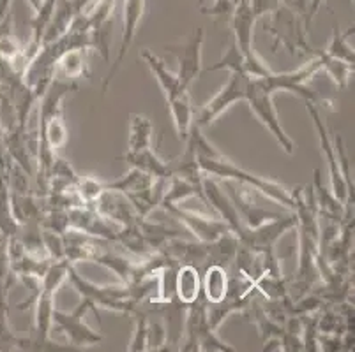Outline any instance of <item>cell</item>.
Instances as JSON below:
<instances>
[{"label": "cell", "mask_w": 355, "mask_h": 352, "mask_svg": "<svg viewBox=\"0 0 355 352\" xmlns=\"http://www.w3.org/2000/svg\"><path fill=\"white\" fill-rule=\"evenodd\" d=\"M145 8H147L145 0H124V25H122L121 46H119V53L115 57L114 64H112V69L108 71L106 77L103 80V92H106L108 86L112 85L115 74L121 71L129 48L133 46L138 27H140V21L145 15Z\"/></svg>", "instance_id": "11"}, {"label": "cell", "mask_w": 355, "mask_h": 352, "mask_svg": "<svg viewBox=\"0 0 355 352\" xmlns=\"http://www.w3.org/2000/svg\"><path fill=\"white\" fill-rule=\"evenodd\" d=\"M74 190L78 192L82 201L90 206V205H94V203L98 201L99 196L105 192V182L98 180L96 176L85 174V176H80L76 185H74Z\"/></svg>", "instance_id": "27"}, {"label": "cell", "mask_w": 355, "mask_h": 352, "mask_svg": "<svg viewBox=\"0 0 355 352\" xmlns=\"http://www.w3.org/2000/svg\"><path fill=\"white\" fill-rule=\"evenodd\" d=\"M41 145L50 148L51 151H57L67 143V127L64 122V116H55L48 120L43 127H40Z\"/></svg>", "instance_id": "24"}, {"label": "cell", "mask_w": 355, "mask_h": 352, "mask_svg": "<svg viewBox=\"0 0 355 352\" xmlns=\"http://www.w3.org/2000/svg\"><path fill=\"white\" fill-rule=\"evenodd\" d=\"M272 99L274 93H270L266 86L261 85L258 77H250L246 99L244 101L250 104L251 113L257 116V120L276 138L277 145L283 148V151L292 155L295 151V143H293L292 138L283 129L282 120H279L276 108H274Z\"/></svg>", "instance_id": "5"}, {"label": "cell", "mask_w": 355, "mask_h": 352, "mask_svg": "<svg viewBox=\"0 0 355 352\" xmlns=\"http://www.w3.org/2000/svg\"><path fill=\"white\" fill-rule=\"evenodd\" d=\"M306 102V109H308L309 116H311L313 125L316 129V136H318V143H320V151L324 155L325 163L329 167V180H331V192L334 194V198L345 206L347 212H354V192L348 189V183L345 180L343 173H341L340 163H338V155H336L334 141H332L331 134H329L325 122L322 120L320 109L313 102Z\"/></svg>", "instance_id": "4"}, {"label": "cell", "mask_w": 355, "mask_h": 352, "mask_svg": "<svg viewBox=\"0 0 355 352\" xmlns=\"http://www.w3.org/2000/svg\"><path fill=\"white\" fill-rule=\"evenodd\" d=\"M202 295V270L193 264H180L175 275V298L184 305L196 302Z\"/></svg>", "instance_id": "17"}, {"label": "cell", "mask_w": 355, "mask_h": 352, "mask_svg": "<svg viewBox=\"0 0 355 352\" xmlns=\"http://www.w3.org/2000/svg\"><path fill=\"white\" fill-rule=\"evenodd\" d=\"M202 187H203V196H205V203H207V205L214 210L216 215H218L221 221L227 222L228 228L237 234V232L242 229L241 219H239L234 203H232V199L228 198V194L223 190L221 182L203 174Z\"/></svg>", "instance_id": "13"}, {"label": "cell", "mask_w": 355, "mask_h": 352, "mask_svg": "<svg viewBox=\"0 0 355 352\" xmlns=\"http://www.w3.org/2000/svg\"><path fill=\"white\" fill-rule=\"evenodd\" d=\"M129 315H133L135 319V331L131 342L128 345V351L131 352H145L147 351V324H148V314L144 306H137Z\"/></svg>", "instance_id": "26"}, {"label": "cell", "mask_w": 355, "mask_h": 352, "mask_svg": "<svg viewBox=\"0 0 355 352\" xmlns=\"http://www.w3.org/2000/svg\"><path fill=\"white\" fill-rule=\"evenodd\" d=\"M250 77L241 71H230V80L223 86L211 101H207L200 109H195V125L200 129L211 127L223 113H227L235 102L244 101L248 92Z\"/></svg>", "instance_id": "7"}, {"label": "cell", "mask_w": 355, "mask_h": 352, "mask_svg": "<svg viewBox=\"0 0 355 352\" xmlns=\"http://www.w3.org/2000/svg\"><path fill=\"white\" fill-rule=\"evenodd\" d=\"M230 27L234 32V43L239 48L246 62H251L258 55L253 50V30L257 24V16L253 15L250 0H237L232 9Z\"/></svg>", "instance_id": "12"}, {"label": "cell", "mask_w": 355, "mask_h": 352, "mask_svg": "<svg viewBox=\"0 0 355 352\" xmlns=\"http://www.w3.org/2000/svg\"><path fill=\"white\" fill-rule=\"evenodd\" d=\"M89 76V50H69L55 64V77L76 82Z\"/></svg>", "instance_id": "20"}, {"label": "cell", "mask_w": 355, "mask_h": 352, "mask_svg": "<svg viewBox=\"0 0 355 352\" xmlns=\"http://www.w3.org/2000/svg\"><path fill=\"white\" fill-rule=\"evenodd\" d=\"M352 30H354V28H350L347 34H343V32L340 30V27L332 28L331 41H329L327 48H325L324 51L329 55V57L336 58V60H341V62H347V64H352V66H355L354 46L348 43V34H350Z\"/></svg>", "instance_id": "25"}, {"label": "cell", "mask_w": 355, "mask_h": 352, "mask_svg": "<svg viewBox=\"0 0 355 352\" xmlns=\"http://www.w3.org/2000/svg\"><path fill=\"white\" fill-rule=\"evenodd\" d=\"M28 2H31L32 11H34V16H32L31 21V41H34L37 44H43V34L46 30L48 24H50V19L53 16L59 0H28Z\"/></svg>", "instance_id": "22"}, {"label": "cell", "mask_w": 355, "mask_h": 352, "mask_svg": "<svg viewBox=\"0 0 355 352\" xmlns=\"http://www.w3.org/2000/svg\"><path fill=\"white\" fill-rule=\"evenodd\" d=\"M117 159L124 160L131 167H137V169L144 171V173L153 174L156 178H170V164L161 159L153 147L140 151H125L124 155H121Z\"/></svg>", "instance_id": "15"}, {"label": "cell", "mask_w": 355, "mask_h": 352, "mask_svg": "<svg viewBox=\"0 0 355 352\" xmlns=\"http://www.w3.org/2000/svg\"><path fill=\"white\" fill-rule=\"evenodd\" d=\"M251 11L258 18H263V16H270L276 11L279 6H282V0H250Z\"/></svg>", "instance_id": "30"}, {"label": "cell", "mask_w": 355, "mask_h": 352, "mask_svg": "<svg viewBox=\"0 0 355 352\" xmlns=\"http://www.w3.org/2000/svg\"><path fill=\"white\" fill-rule=\"evenodd\" d=\"M313 53L320 58V71H324V73H327L329 76L332 77V82L336 83V86H340V89H347L355 66L329 57L324 50H313Z\"/></svg>", "instance_id": "23"}, {"label": "cell", "mask_w": 355, "mask_h": 352, "mask_svg": "<svg viewBox=\"0 0 355 352\" xmlns=\"http://www.w3.org/2000/svg\"><path fill=\"white\" fill-rule=\"evenodd\" d=\"M228 270L219 264H207L202 270V296L207 303L221 302L228 293Z\"/></svg>", "instance_id": "18"}, {"label": "cell", "mask_w": 355, "mask_h": 352, "mask_svg": "<svg viewBox=\"0 0 355 352\" xmlns=\"http://www.w3.org/2000/svg\"><path fill=\"white\" fill-rule=\"evenodd\" d=\"M184 143H188L193 147V150L196 154V159H198L200 169H202V173L205 176H211V178L216 180H230V182H237L242 183V185L251 187L253 190L260 192L261 196L269 198L270 201L277 203V205H283L290 212H293V208H295V194H293V189L276 182V180L263 178V176L253 174L251 171L244 169L239 164H235L234 160L225 157L202 134V129L198 125H193L188 140L184 141Z\"/></svg>", "instance_id": "1"}, {"label": "cell", "mask_w": 355, "mask_h": 352, "mask_svg": "<svg viewBox=\"0 0 355 352\" xmlns=\"http://www.w3.org/2000/svg\"><path fill=\"white\" fill-rule=\"evenodd\" d=\"M43 247L46 256L51 261H62L66 259V243H64V234L51 229H43Z\"/></svg>", "instance_id": "29"}, {"label": "cell", "mask_w": 355, "mask_h": 352, "mask_svg": "<svg viewBox=\"0 0 355 352\" xmlns=\"http://www.w3.org/2000/svg\"><path fill=\"white\" fill-rule=\"evenodd\" d=\"M309 2L311 0H282V6H285L286 9L293 11L295 15L301 16L304 19V25L309 32H311V25L308 21V12H309Z\"/></svg>", "instance_id": "31"}, {"label": "cell", "mask_w": 355, "mask_h": 352, "mask_svg": "<svg viewBox=\"0 0 355 352\" xmlns=\"http://www.w3.org/2000/svg\"><path fill=\"white\" fill-rule=\"evenodd\" d=\"M140 57H141V60L147 64L148 69L153 71L154 77H156V82L159 83L161 90H163L166 102L170 101V99H173V97L179 95V93L189 92V90H186L182 86V83H180L177 73H172V71L168 69L166 64H164V60H161L157 55H154L150 50H144L140 53Z\"/></svg>", "instance_id": "14"}, {"label": "cell", "mask_w": 355, "mask_h": 352, "mask_svg": "<svg viewBox=\"0 0 355 352\" xmlns=\"http://www.w3.org/2000/svg\"><path fill=\"white\" fill-rule=\"evenodd\" d=\"M153 134L154 125L150 118L141 113H133L129 116V138L125 151H140L150 148L153 147Z\"/></svg>", "instance_id": "21"}, {"label": "cell", "mask_w": 355, "mask_h": 352, "mask_svg": "<svg viewBox=\"0 0 355 352\" xmlns=\"http://www.w3.org/2000/svg\"><path fill=\"white\" fill-rule=\"evenodd\" d=\"M263 28L274 37L272 51H277V48L283 46L293 57L295 55H309L311 57L313 55L315 48H311V44L308 43V35L311 32L306 28L304 19L286 9L285 6H279L270 15V24L263 25Z\"/></svg>", "instance_id": "3"}, {"label": "cell", "mask_w": 355, "mask_h": 352, "mask_svg": "<svg viewBox=\"0 0 355 352\" xmlns=\"http://www.w3.org/2000/svg\"><path fill=\"white\" fill-rule=\"evenodd\" d=\"M67 282L76 289L80 295V303L76 306V312L85 315L89 310L98 312V308L114 310L119 314H131L137 308V303L131 298L129 287L125 284L122 286H98L94 282H89L80 275L74 264H71L67 271Z\"/></svg>", "instance_id": "2"}, {"label": "cell", "mask_w": 355, "mask_h": 352, "mask_svg": "<svg viewBox=\"0 0 355 352\" xmlns=\"http://www.w3.org/2000/svg\"><path fill=\"white\" fill-rule=\"evenodd\" d=\"M85 315L73 310V312H62V310H53V326L51 328L59 329L60 333L67 337L71 347L74 351L92 345H99L103 342V335L99 331H94L85 322Z\"/></svg>", "instance_id": "10"}, {"label": "cell", "mask_w": 355, "mask_h": 352, "mask_svg": "<svg viewBox=\"0 0 355 352\" xmlns=\"http://www.w3.org/2000/svg\"><path fill=\"white\" fill-rule=\"evenodd\" d=\"M161 208L170 215L172 219L179 221L186 231H189L195 237V240L203 241V243H211L218 240L225 232L232 231L225 221L218 215L211 213H202L196 210L182 208L180 205H161Z\"/></svg>", "instance_id": "9"}, {"label": "cell", "mask_w": 355, "mask_h": 352, "mask_svg": "<svg viewBox=\"0 0 355 352\" xmlns=\"http://www.w3.org/2000/svg\"><path fill=\"white\" fill-rule=\"evenodd\" d=\"M244 62H246V58H244V55L239 51V48L235 46L234 41H232V43L228 44L225 55L219 58L218 62H216L214 66L207 67V73H214V71H223V69L241 71V73H244Z\"/></svg>", "instance_id": "28"}, {"label": "cell", "mask_w": 355, "mask_h": 352, "mask_svg": "<svg viewBox=\"0 0 355 352\" xmlns=\"http://www.w3.org/2000/svg\"><path fill=\"white\" fill-rule=\"evenodd\" d=\"M320 71V58L316 57L315 53L309 57V62H306L304 66H301L299 69L290 71V73H270L263 77H258L260 83L269 90L270 93L276 95V92H290L299 95L304 101L313 102V104L320 106L325 104L327 101H324L322 97H318V93L313 92L311 89L304 85L306 82H309L316 73Z\"/></svg>", "instance_id": "6"}, {"label": "cell", "mask_w": 355, "mask_h": 352, "mask_svg": "<svg viewBox=\"0 0 355 352\" xmlns=\"http://www.w3.org/2000/svg\"><path fill=\"white\" fill-rule=\"evenodd\" d=\"M166 104L168 109H170V115H172L173 125H175L177 136H179V141L184 143V141L188 140L193 125H195V108H193L189 92L179 93L177 97L170 99Z\"/></svg>", "instance_id": "19"}, {"label": "cell", "mask_w": 355, "mask_h": 352, "mask_svg": "<svg viewBox=\"0 0 355 352\" xmlns=\"http://www.w3.org/2000/svg\"><path fill=\"white\" fill-rule=\"evenodd\" d=\"M156 180L157 178L153 174L131 167L121 178L114 180V182H105V190H117V192L124 194L128 199H133L153 189Z\"/></svg>", "instance_id": "16"}, {"label": "cell", "mask_w": 355, "mask_h": 352, "mask_svg": "<svg viewBox=\"0 0 355 352\" xmlns=\"http://www.w3.org/2000/svg\"><path fill=\"white\" fill-rule=\"evenodd\" d=\"M203 41H205V30L202 27H196L182 43L164 46L168 53H172L177 58V64H179L177 76H179L180 83L186 90L191 89L193 83L202 74Z\"/></svg>", "instance_id": "8"}]
</instances>
